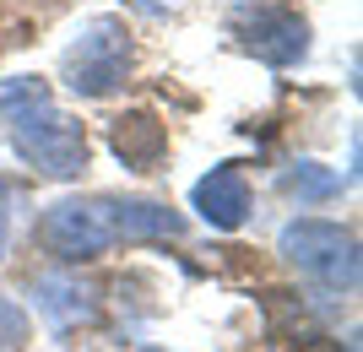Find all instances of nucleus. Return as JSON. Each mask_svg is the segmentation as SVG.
Segmentation results:
<instances>
[{
	"instance_id": "obj_1",
	"label": "nucleus",
	"mask_w": 363,
	"mask_h": 352,
	"mask_svg": "<svg viewBox=\"0 0 363 352\" xmlns=\"http://www.w3.org/2000/svg\"><path fill=\"white\" fill-rule=\"evenodd\" d=\"M33 239L65 266H82V261H98L104 249L125 244V200L120 195H71V200H55L44 206Z\"/></svg>"
},
{
	"instance_id": "obj_2",
	"label": "nucleus",
	"mask_w": 363,
	"mask_h": 352,
	"mask_svg": "<svg viewBox=\"0 0 363 352\" xmlns=\"http://www.w3.org/2000/svg\"><path fill=\"white\" fill-rule=\"evenodd\" d=\"M6 125H11L16 157H22L33 174H49V179H76V174L87 169V136H82V125H76L71 114H60L49 98H38V103H28V108H16Z\"/></svg>"
},
{
	"instance_id": "obj_3",
	"label": "nucleus",
	"mask_w": 363,
	"mask_h": 352,
	"mask_svg": "<svg viewBox=\"0 0 363 352\" xmlns=\"http://www.w3.org/2000/svg\"><path fill=\"white\" fill-rule=\"evenodd\" d=\"M60 76L76 98H108L130 76V33L120 16H92L87 28L71 38L60 60Z\"/></svg>"
},
{
	"instance_id": "obj_4",
	"label": "nucleus",
	"mask_w": 363,
	"mask_h": 352,
	"mask_svg": "<svg viewBox=\"0 0 363 352\" xmlns=\"http://www.w3.org/2000/svg\"><path fill=\"white\" fill-rule=\"evenodd\" d=\"M282 261H293L309 282L331 293H352L358 288V239H352L342 222H325V217H298L282 228L277 239Z\"/></svg>"
},
{
	"instance_id": "obj_5",
	"label": "nucleus",
	"mask_w": 363,
	"mask_h": 352,
	"mask_svg": "<svg viewBox=\"0 0 363 352\" xmlns=\"http://www.w3.org/2000/svg\"><path fill=\"white\" fill-rule=\"evenodd\" d=\"M233 38L260 65H277V71H288L309 55V22L288 6H239L233 11Z\"/></svg>"
},
{
	"instance_id": "obj_6",
	"label": "nucleus",
	"mask_w": 363,
	"mask_h": 352,
	"mask_svg": "<svg viewBox=\"0 0 363 352\" xmlns=\"http://www.w3.org/2000/svg\"><path fill=\"white\" fill-rule=\"evenodd\" d=\"M190 200H196V212L212 222V228L233 233L250 217V179H244L239 163H223V169H212L206 179L190 190Z\"/></svg>"
},
{
	"instance_id": "obj_7",
	"label": "nucleus",
	"mask_w": 363,
	"mask_h": 352,
	"mask_svg": "<svg viewBox=\"0 0 363 352\" xmlns=\"http://www.w3.org/2000/svg\"><path fill=\"white\" fill-rule=\"evenodd\" d=\"M108 147L130 174H152L168 157V130L157 114H120L108 125Z\"/></svg>"
},
{
	"instance_id": "obj_8",
	"label": "nucleus",
	"mask_w": 363,
	"mask_h": 352,
	"mask_svg": "<svg viewBox=\"0 0 363 352\" xmlns=\"http://www.w3.org/2000/svg\"><path fill=\"white\" fill-rule=\"evenodd\" d=\"M38 309H44V320L55 331H71V325L98 314V288H87L82 276H65V271L38 276Z\"/></svg>"
},
{
	"instance_id": "obj_9",
	"label": "nucleus",
	"mask_w": 363,
	"mask_h": 352,
	"mask_svg": "<svg viewBox=\"0 0 363 352\" xmlns=\"http://www.w3.org/2000/svg\"><path fill=\"white\" fill-rule=\"evenodd\" d=\"M282 190H288V195H298V206H315V200L342 195V174L320 169V163H298V169L282 179Z\"/></svg>"
},
{
	"instance_id": "obj_10",
	"label": "nucleus",
	"mask_w": 363,
	"mask_h": 352,
	"mask_svg": "<svg viewBox=\"0 0 363 352\" xmlns=\"http://www.w3.org/2000/svg\"><path fill=\"white\" fill-rule=\"evenodd\" d=\"M38 98H49V87H44L38 76H16V81H6V87H0V120H11L16 108L38 103Z\"/></svg>"
},
{
	"instance_id": "obj_11",
	"label": "nucleus",
	"mask_w": 363,
	"mask_h": 352,
	"mask_svg": "<svg viewBox=\"0 0 363 352\" xmlns=\"http://www.w3.org/2000/svg\"><path fill=\"white\" fill-rule=\"evenodd\" d=\"M28 309L16 304V298H0V352H16L22 341H28Z\"/></svg>"
},
{
	"instance_id": "obj_12",
	"label": "nucleus",
	"mask_w": 363,
	"mask_h": 352,
	"mask_svg": "<svg viewBox=\"0 0 363 352\" xmlns=\"http://www.w3.org/2000/svg\"><path fill=\"white\" fill-rule=\"evenodd\" d=\"M0 244H6V184H0Z\"/></svg>"
},
{
	"instance_id": "obj_13",
	"label": "nucleus",
	"mask_w": 363,
	"mask_h": 352,
	"mask_svg": "<svg viewBox=\"0 0 363 352\" xmlns=\"http://www.w3.org/2000/svg\"><path fill=\"white\" fill-rule=\"evenodd\" d=\"M130 6H152V0H130Z\"/></svg>"
}]
</instances>
